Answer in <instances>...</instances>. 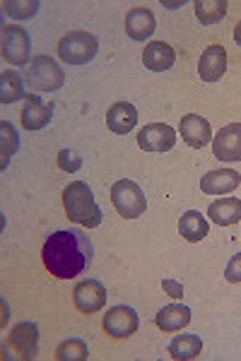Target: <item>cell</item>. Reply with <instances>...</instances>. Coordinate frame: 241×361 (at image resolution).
Returning <instances> with one entry per match:
<instances>
[{
    "label": "cell",
    "mask_w": 241,
    "mask_h": 361,
    "mask_svg": "<svg viewBox=\"0 0 241 361\" xmlns=\"http://www.w3.org/2000/svg\"><path fill=\"white\" fill-rule=\"evenodd\" d=\"M138 145L145 152H169L176 145V133L167 123H150L138 133Z\"/></svg>",
    "instance_id": "cell-9"
},
{
    "label": "cell",
    "mask_w": 241,
    "mask_h": 361,
    "mask_svg": "<svg viewBox=\"0 0 241 361\" xmlns=\"http://www.w3.org/2000/svg\"><path fill=\"white\" fill-rule=\"evenodd\" d=\"M138 123V109L128 102H116L107 111V126L116 135H126Z\"/></svg>",
    "instance_id": "cell-17"
},
{
    "label": "cell",
    "mask_w": 241,
    "mask_h": 361,
    "mask_svg": "<svg viewBox=\"0 0 241 361\" xmlns=\"http://www.w3.org/2000/svg\"><path fill=\"white\" fill-rule=\"evenodd\" d=\"M227 15V0H196V17L203 25H217Z\"/></svg>",
    "instance_id": "cell-24"
},
{
    "label": "cell",
    "mask_w": 241,
    "mask_h": 361,
    "mask_svg": "<svg viewBox=\"0 0 241 361\" xmlns=\"http://www.w3.org/2000/svg\"><path fill=\"white\" fill-rule=\"evenodd\" d=\"M203 352V340L198 335H176L169 345V354L179 361L196 359Z\"/></svg>",
    "instance_id": "cell-23"
},
{
    "label": "cell",
    "mask_w": 241,
    "mask_h": 361,
    "mask_svg": "<svg viewBox=\"0 0 241 361\" xmlns=\"http://www.w3.org/2000/svg\"><path fill=\"white\" fill-rule=\"evenodd\" d=\"M162 289L172 299H184V284H179L176 279H162Z\"/></svg>",
    "instance_id": "cell-30"
},
{
    "label": "cell",
    "mask_w": 241,
    "mask_h": 361,
    "mask_svg": "<svg viewBox=\"0 0 241 361\" xmlns=\"http://www.w3.org/2000/svg\"><path fill=\"white\" fill-rule=\"evenodd\" d=\"M58 166H61L63 171H78L82 166V159L75 152H70V149H61V152H58Z\"/></svg>",
    "instance_id": "cell-28"
},
{
    "label": "cell",
    "mask_w": 241,
    "mask_h": 361,
    "mask_svg": "<svg viewBox=\"0 0 241 361\" xmlns=\"http://www.w3.org/2000/svg\"><path fill=\"white\" fill-rule=\"evenodd\" d=\"M225 277H227V282H232V284L241 282V253L232 255V260H229L225 267Z\"/></svg>",
    "instance_id": "cell-29"
},
{
    "label": "cell",
    "mask_w": 241,
    "mask_h": 361,
    "mask_svg": "<svg viewBox=\"0 0 241 361\" xmlns=\"http://www.w3.org/2000/svg\"><path fill=\"white\" fill-rule=\"evenodd\" d=\"M29 51H32V39L25 27H3V58L10 66H29Z\"/></svg>",
    "instance_id": "cell-6"
},
{
    "label": "cell",
    "mask_w": 241,
    "mask_h": 361,
    "mask_svg": "<svg viewBox=\"0 0 241 361\" xmlns=\"http://www.w3.org/2000/svg\"><path fill=\"white\" fill-rule=\"evenodd\" d=\"M179 133L184 137V142L193 149H203L210 142V123L198 114H186L179 123Z\"/></svg>",
    "instance_id": "cell-12"
},
{
    "label": "cell",
    "mask_w": 241,
    "mask_h": 361,
    "mask_svg": "<svg viewBox=\"0 0 241 361\" xmlns=\"http://www.w3.org/2000/svg\"><path fill=\"white\" fill-rule=\"evenodd\" d=\"M90 357V349L78 337H70V340H63L56 349V359L58 361H85Z\"/></svg>",
    "instance_id": "cell-25"
},
{
    "label": "cell",
    "mask_w": 241,
    "mask_h": 361,
    "mask_svg": "<svg viewBox=\"0 0 241 361\" xmlns=\"http://www.w3.org/2000/svg\"><path fill=\"white\" fill-rule=\"evenodd\" d=\"M179 234L191 243H198L208 236V219L198 209H188L179 219Z\"/></svg>",
    "instance_id": "cell-21"
},
{
    "label": "cell",
    "mask_w": 241,
    "mask_h": 361,
    "mask_svg": "<svg viewBox=\"0 0 241 361\" xmlns=\"http://www.w3.org/2000/svg\"><path fill=\"white\" fill-rule=\"evenodd\" d=\"M227 70V51L225 46L213 44L203 51L201 63H198V75L203 82H217Z\"/></svg>",
    "instance_id": "cell-13"
},
{
    "label": "cell",
    "mask_w": 241,
    "mask_h": 361,
    "mask_svg": "<svg viewBox=\"0 0 241 361\" xmlns=\"http://www.w3.org/2000/svg\"><path fill=\"white\" fill-rule=\"evenodd\" d=\"M208 219H213L220 226H232L241 219V200L239 197H222V200L210 202Z\"/></svg>",
    "instance_id": "cell-20"
},
{
    "label": "cell",
    "mask_w": 241,
    "mask_h": 361,
    "mask_svg": "<svg viewBox=\"0 0 241 361\" xmlns=\"http://www.w3.org/2000/svg\"><path fill=\"white\" fill-rule=\"evenodd\" d=\"M111 202H114L116 212L123 219H138L148 209V200H145V190L140 188L135 180H116L111 188Z\"/></svg>",
    "instance_id": "cell-4"
},
{
    "label": "cell",
    "mask_w": 241,
    "mask_h": 361,
    "mask_svg": "<svg viewBox=\"0 0 241 361\" xmlns=\"http://www.w3.org/2000/svg\"><path fill=\"white\" fill-rule=\"evenodd\" d=\"M25 82L34 92H58L66 85V75L54 58L34 56L25 70Z\"/></svg>",
    "instance_id": "cell-3"
},
{
    "label": "cell",
    "mask_w": 241,
    "mask_h": 361,
    "mask_svg": "<svg viewBox=\"0 0 241 361\" xmlns=\"http://www.w3.org/2000/svg\"><path fill=\"white\" fill-rule=\"evenodd\" d=\"M51 116H54V109H51V104L41 102L37 94H27V102L25 106H22V126L27 128V130H41V128L49 126Z\"/></svg>",
    "instance_id": "cell-15"
},
{
    "label": "cell",
    "mask_w": 241,
    "mask_h": 361,
    "mask_svg": "<svg viewBox=\"0 0 241 361\" xmlns=\"http://www.w3.org/2000/svg\"><path fill=\"white\" fill-rule=\"evenodd\" d=\"M73 299H75V306H78L82 313H97L107 306L109 296H107V287H104L99 279H82V282L75 284Z\"/></svg>",
    "instance_id": "cell-7"
},
{
    "label": "cell",
    "mask_w": 241,
    "mask_h": 361,
    "mask_svg": "<svg viewBox=\"0 0 241 361\" xmlns=\"http://www.w3.org/2000/svg\"><path fill=\"white\" fill-rule=\"evenodd\" d=\"M234 42H237L239 49H241V22H239L237 27H234Z\"/></svg>",
    "instance_id": "cell-31"
},
{
    "label": "cell",
    "mask_w": 241,
    "mask_h": 361,
    "mask_svg": "<svg viewBox=\"0 0 241 361\" xmlns=\"http://www.w3.org/2000/svg\"><path fill=\"white\" fill-rule=\"evenodd\" d=\"M213 152L220 161H241V123H229L217 133Z\"/></svg>",
    "instance_id": "cell-10"
},
{
    "label": "cell",
    "mask_w": 241,
    "mask_h": 361,
    "mask_svg": "<svg viewBox=\"0 0 241 361\" xmlns=\"http://www.w3.org/2000/svg\"><path fill=\"white\" fill-rule=\"evenodd\" d=\"M241 185V173L234 169H217V171L205 173L201 180V190L205 195H227L234 193Z\"/></svg>",
    "instance_id": "cell-11"
},
{
    "label": "cell",
    "mask_w": 241,
    "mask_h": 361,
    "mask_svg": "<svg viewBox=\"0 0 241 361\" xmlns=\"http://www.w3.org/2000/svg\"><path fill=\"white\" fill-rule=\"evenodd\" d=\"M155 323L164 333H179V330H184L191 323V308L181 304H169L155 316Z\"/></svg>",
    "instance_id": "cell-19"
},
{
    "label": "cell",
    "mask_w": 241,
    "mask_h": 361,
    "mask_svg": "<svg viewBox=\"0 0 241 361\" xmlns=\"http://www.w3.org/2000/svg\"><path fill=\"white\" fill-rule=\"evenodd\" d=\"M8 345L20 354L22 359H34L37 357V345H39V330L34 323H20L10 330Z\"/></svg>",
    "instance_id": "cell-14"
},
{
    "label": "cell",
    "mask_w": 241,
    "mask_h": 361,
    "mask_svg": "<svg viewBox=\"0 0 241 361\" xmlns=\"http://www.w3.org/2000/svg\"><path fill=\"white\" fill-rule=\"evenodd\" d=\"M63 207H66L68 219L87 226V229L99 226L104 219V214H102V209H99L97 200H94L92 190L87 188V183H82V180H73V183L63 190Z\"/></svg>",
    "instance_id": "cell-2"
},
{
    "label": "cell",
    "mask_w": 241,
    "mask_h": 361,
    "mask_svg": "<svg viewBox=\"0 0 241 361\" xmlns=\"http://www.w3.org/2000/svg\"><path fill=\"white\" fill-rule=\"evenodd\" d=\"M94 246L80 229H61L46 238L41 258L46 270L58 279H73L90 267Z\"/></svg>",
    "instance_id": "cell-1"
},
{
    "label": "cell",
    "mask_w": 241,
    "mask_h": 361,
    "mask_svg": "<svg viewBox=\"0 0 241 361\" xmlns=\"http://www.w3.org/2000/svg\"><path fill=\"white\" fill-rule=\"evenodd\" d=\"M0 135H3V169L8 166L10 157L17 152L20 147V137H17V130L8 121H0Z\"/></svg>",
    "instance_id": "cell-26"
},
{
    "label": "cell",
    "mask_w": 241,
    "mask_h": 361,
    "mask_svg": "<svg viewBox=\"0 0 241 361\" xmlns=\"http://www.w3.org/2000/svg\"><path fill=\"white\" fill-rule=\"evenodd\" d=\"M25 97V78L17 70H5L0 75V102L15 104Z\"/></svg>",
    "instance_id": "cell-22"
},
{
    "label": "cell",
    "mask_w": 241,
    "mask_h": 361,
    "mask_svg": "<svg viewBox=\"0 0 241 361\" xmlns=\"http://www.w3.org/2000/svg\"><path fill=\"white\" fill-rule=\"evenodd\" d=\"M176 61V54L169 44L164 42H152L145 46L143 51V63L145 68L152 70V73H164V70H172Z\"/></svg>",
    "instance_id": "cell-18"
},
{
    "label": "cell",
    "mask_w": 241,
    "mask_h": 361,
    "mask_svg": "<svg viewBox=\"0 0 241 361\" xmlns=\"http://www.w3.org/2000/svg\"><path fill=\"white\" fill-rule=\"evenodd\" d=\"M99 51V42L87 32H68L58 42V56L68 66H85Z\"/></svg>",
    "instance_id": "cell-5"
},
{
    "label": "cell",
    "mask_w": 241,
    "mask_h": 361,
    "mask_svg": "<svg viewBox=\"0 0 241 361\" xmlns=\"http://www.w3.org/2000/svg\"><path fill=\"white\" fill-rule=\"evenodd\" d=\"M157 22L155 15L150 13L148 8H133L131 13L126 15V34L133 39V42H145L155 34Z\"/></svg>",
    "instance_id": "cell-16"
},
{
    "label": "cell",
    "mask_w": 241,
    "mask_h": 361,
    "mask_svg": "<svg viewBox=\"0 0 241 361\" xmlns=\"http://www.w3.org/2000/svg\"><path fill=\"white\" fill-rule=\"evenodd\" d=\"M5 13L10 17H15V20H27V17L37 15L39 10V3L37 0H32V3H27V0H8V3H3Z\"/></svg>",
    "instance_id": "cell-27"
},
{
    "label": "cell",
    "mask_w": 241,
    "mask_h": 361,
    "mask_svg": "<svg viewBox=\"0 0 241 361\" xmlns=\"http://www.w3.org/2000/svg\"><path fill=\"white\" fill-rule=\"evenodd\" d=\"M138 325H140V318L131 306H114V308H109L107 316H104V330H107V335H111L114 340H126V337L135 335Z\"/></svg>",
    "instance_id": "cell-8"
}]
</instances>
